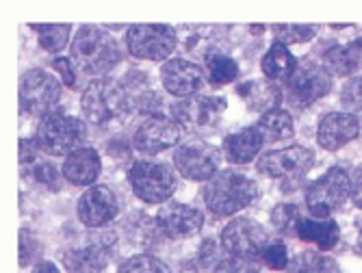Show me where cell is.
<instances>
[{
    "instance_id": "8",
    "label": "cell",
    "mask_w": 362,
    "mask_h": 273,
    "mask_svg": "<svg viewBox=\"0 0 362 273\" xmlns=\"http://www.w3.org/2000/svg\"><path fill=\"white\" fill-rule=\"evenodd\" d=\"M124 42L137 59L163 61L176 48V30L170 24H133L126 30Z\"/></svg>"
},
{
    "instance_id": "16",
    "label": "cell",
    "mask_w": 362,
    "mask_h": 273,
    "mask_svg": "<svg viewBox=\"0 0 362 273\" xmlns=\"http://www.w3.org/2000/svg\"><path fill=\"white\" fill-rule=\"evenodd\" d=\"M204 226V215L200 209L180 202L163 204L156 213V228L168 238H189Z\"/></svg>"
},
{
    "instance_id": "20",
    "label": "cell",
    "mask_w": 362,
    "mask_h": 273,
    "mask_svg": "<svg viewBox=\"0 0 362 273\" xmlns=\"http://www.w3.org/2000/svg\"><path fill=\"white\" fill-rule=\"evenodd\" d=\"M63 176L72 185L87 187L100 176V156L93 148H78L63 163Z\"/></svg>"
},
{
    "instance_id": "37",
    "label": "cell",
    "mask_w": 362,
    "mask_h": 273,
    "mask_svg": "<svg viewBox=\"0 0 362 273\" xmlns=\"http://www.w3.org/2000/svg\"><path fill=\"white\" fill-rule=\"evenodd\" d=\"M215 273H260L258 265L247 258H226L217 265Z\"/></svg>"
},
{
    "instance_id": "35",
    "label": "cell",
    "mask_w": 362,
    "mask_h": 273,
    "mask_svg": "<svg viewBox=\"0 0 362 273\" xmlns=\"http://www.w3.org/2000/svg\"><path fill=\"white\" fill-rule=\"evenodd\" d=\"M42 252V243L33 236L30 230H20V265H30L37 258V254Z\"/></svg>"
},
{
    "instance_id": "6",
    "label": "cell",
    "mask_w": 362,
    "mask_h": 273,
    "mask_svg": "<svg viewBox=\"0 0 362 273\" xmlns=\"http://www.w3.org/2000/svg\"><path fill=\"white\" fill-rule=\"evenodd\" d=\"M351 195V178L345 169L332 167L306 191V207L313 217L325 219L339 211Z\"/></svg>"
},
{
    "instance_id": "11",
    "label": "cell",
    "mask_w": 362,
    "mask_h": 273,
    "mask_svg": "<svg viewBox=\"0 0 362 273\" xmlns=\"http://www.w3.org/2000/svg\"><path fill=\"white\" fill-rule=\"evenodd\" d=\"M61 95L59 81L46 70H28L20 79V111L40 113L42 117L54 111Z\"/></svg>"
},
{
    "instance_id": "9",
    "label": "cell",
    "mask_w": 362,
    "mask_h": 273,
    "mask_svg": "<svg viewBox=\"0 0 362 273\" xmlns=\"http://www.w3.org/2000/svg\"><path fill=\"white\" fill-rule=\"evenodd\" d=\"M332 87V76L321 63H315L310 59L302 61L298 65L295 74L286 83V95L288 102L298 109H306L319 98H323Z\"/></svg>"
},
{
    "instance_id": "19",
    "label": "cell",
    "mask_w": 362,
    "mask_h": 273,
    "mask_svg": "<svg viewBox=\"0 0 362 273\" xmlns=\"http://www.w3.org/2000/svg\"><path fill=\"white\" fill-rule=\"evenodd\" d=\"M360 132L358 120L351 113H327L317 128V141L323 150H339L356 139Z\"/></svg>"
},
{
    "instance_id": "1",
    "label": "cell",
    "mask_w": 362,
    "mask_h": 273,
    "mask_svg": "<svg viewBox=\"0 0 362 273\" xmlns=\"http://www.w3.org/2000/svg\"><path fill=\"white\" fill-rule=\"evenodd\" d=\"M72 52V61L74 65L83 74H93L100 76L119 63V46L117 42L109 35L107 30L98 28V26H83L76 37L74 44L70 46Z\"/></svg>"
},
{
    "instance_id": "17",
    "label": "cell",
    "mask_w": 362,
    "mask_h": 273,
    "mask_svg": "<svg viewBox=\"0 0 362 273\" xmlns=\"http://www.w3.org/2000/svg\"><path fill=\"white\" fill-rule=\"evenodd\" d=\"M119 204L109 187H91L78 199V219L87 228H103L117 217Z\"/></svg>"
},
{
    "instance_id": "22",
    "label": "cell",
    "mask_w": 362,
    "mask_h": 273,
    "mask_svg": "<svg viewBox=\"0 0 362 273\" xmlns=\"http://www.w3.org/2000/svg\"><path fill=\"white\" fill-rule=\"evenodd\" d=\"M295 234H298L302 241L315 243L321 252H327L339 243L341 230L337 221L332 219H304L302 217L298 228H295Z\"/></svg>"
},
{
    "instance_id": "34",
    "label": "cell",
    "mask_w": 362,
    "mask_h": 273,
    "mask_svg": "<svg viewBox=\"0 0 362 273\" xmlns=\"http://www.w3.org/2000/svg\"><path fill=\"white\" fill-rule=\"evenodd\" d=\"M260 256L269 269H276V271H286V267L291 262L288 254H286V245L282 241H269Z\"/></svg>"
},
{
    "instance_id": "18",
    "label": "cell",
    "mask_w": 362,
    "mask_h": 273,
    "mask_svg": "<svg viewBox=\"0 0 362 273\" xmlns=\"http://www.w3.org/2000/svg\"><path fill=\"white\" fill-rule=\"evenodd\" d=\"M160 81L172 95H195L204 85V72L200 65L187 59H172L160 67Z\"/></svg>"
},
{
    "instance_id": "41",
    "label": "cell",
    "mask_w": 362,
    "mask_h": 273,
    "mask_svg": "<svg viewBox=\"0 0 362 273\" xmlns=\"http://www.w3.org/2000/svg\"><path fill=\"white\" fill-rule=\"evenodd\" d=\"M30 273H59V269H57L52 262H48V260H46V262H40V265H37L35 269H33Z\"/></svg>"
},
{
    "instance_id": "28",
    "label": "cell",
    "mask_w": 362,
    "mask_h": 273,
    "mask_svg": "<svg viewBox=\"0 0 362 273\" xmlns=\"http://www.w3.org/2000/svg\"><path fill=\"white\" fill-rule=\"evenodd\" d=\"M286 273H341V271L332 258L315 252H302L288 262Z\"/></svg>"
},
{
    "instance_id": "13",
    "label": "cell",
    "mask_w": 362,
    "mask_h": 273,
    "mask_svg": "<svg viewBox=\"0 0 362 273\" xmlns=\"http://www.w3.org/2000/svg\"><path fill=\"white\" fill-rule=\"evenodd\" d=\"M219 150L206 141H189L174 152V165L187 180H211L219 169Z\"/></svg>"
},
{
    "instance_id": "25",
    "label": "cell",
    "mask_w": 362,
    "mask_h": 273,
    "mask_svg": "<svg viewBox=\"0 0 362 273\" xmlns=\"http://www.w3.org/2000/svg\"><path fill=\"white\" fill-rule=\"evenodd\" d=\"M256 128L260 130L262 139L276 144V141L288 139V136L293 134V117L278 107V109H272L267 113H262L258 124H256Z\"/></svg>"
},
{
    "instance_id": "23",
    "label": "cell",
    "mask_w": 362,
    "mask_h": 273,
    "mask_svg": "<svg viewBox=\"0 0 362 273\" xmlns=\"http://www.w3.org/2000/svg\"><path fill=\"white\" fill-rule=\"evenodd\" d=\"M298 59L291 54V50L280 44V42H274L272 48L267 50V54L262 57L260 61V67H262V74H265L269 81H286L295 74L298 70Z\"/></svg>"
},
{
    "instance_id": "39",
    "label": "cell",
    "mask_w": 362,
    "mask_h": 273,
    "mask_svg": "<svg viewBox=\"0 0 362 273\" xmlns=\"http://www.w3.org/2000/svg\"><path fill=\"white\" fill-rule=\"evenodd\" d=\"M351 199L358 209H362V163L354 169V174H351Z\"/></svg>"
},
{
    "instance_id": "24",
    "label": "cell",
    "mask_w": 362,
    "mask_h": 273,
    "mask_svg": "<svg viewBox=\"0 0 362 273\" xmlns=\"http://www.w3.org/2000/svg\"><path fill=\"white\" fill-rule=\"evenodd\" d=\"M327 70L337 76H349L362 67V40H356L347 46H332L325 52Z\"/></svg>"
},
{
    "instance_id": "32",
    "label": "cell",
    "mask_w": 362,
    "mask_h": 273,
    "mask_svg": "<svg viewBox=\"0 0 362 273\" xmlns=\"http://www.w3.org/2000/svg\"><path fill=\"white\" fill-rule=\"evenodd\" d=\"M300 219H302L300 209L293 207V204H280V207H276L272 213V221H274L276 230H280L284 234H288V232L295 234V228H298Z\"/></svg>"
},
{
    "instance_id": "21",
    "label": "cell",
    "mask_w": 362,
    "mask_h": 273,
    "mask_svg": "<svg viewBox=\"0 0 362 273\" xmlns=\"http://www.w3.org/2000/svg\"><path fill=\"white\" fill-rule=\"evenodd\" d=\"M262 144H265V139H262L260 130L256 126H250V128H243L235 134H228L223 139V152H226V158L230 163L245 165V163L256 158Z\"/></svg>"
},
{
    "instance_id": "29",
    "label": "cell",
    "mask_w": 362,
    "mask_h": 273,
    "mask_svg": "<svg viewBox=\"0 0 362 273\" xmlns=\"http://www.w3.org/2000/svg\"><path fill=\"white\" fill-rule=\"evenodd\" d=\"M35 28L42 48L48 52H61L70 42V33H72L70 24H40Z\"/></svg>"
},
{
    "instance_id": "33",
    "label": "cell",
    "mask_w": 362,
    "mask_h": 273,
    "mask_svg": "<svg viewBox=\"0 0 362 273\" xmlns=\"http://www.w3.org/2000/svg\"><path fill=\"white\" fill-rule=\"evenodd\" d=\"M26 169H30V174H33V178H35L40 185H48L52 191H59V187H61V176H59V172H57V167L52 165V163H48V161H42V158H37L33 165H28Z\"/></svg>"
},
{
    "instance_id": "15",
    "label": "cell",
    "mask_w": 362,
    "mask_h": 273,
    "mask_svg": "<svg viewBox=\"0 0 362 273\" xmlns=\"http://www.w3.org/2000/svg\"><path fill=\"white\" fill-rule=\"evenodd\" d=\"M182 134V126L174 117L165 115H150L146 117L133 136V144L141 154H158L168 148H174Z\"/></svg>"
},
{
    "instance_id": "2",
    "label": "cell",
    "mask_w": 362,
    "mask_h": 273,
    "mask_svg": "<svg viewBox=\"0 0 362 273\" xmlns=\"http://www.w3.org/2000/svg\"><path fill=\"white\" fill-rule=\"evenodd\" d=\"M258 187L239 172H217L204 187V202L213 215L230 217L256 199Z\"/></svg>"
},
{
    "instance_id": "26",
    "label": "cell",
    "mask_w": 362,
    "mask_h": 273,
    "mask_svg": "<svg viewBox=\"0 0 362 273\" xmlns=\"http://www.w3.org/2000/svg\"><path fill=\"white\" fill-rule=\"evenodd\" d=\"M206 61V72H209V79L211 83L215 85H223V83H230L239 76V65L235 63L233 57H228L226 52L217 50V48H211L204 57Z\"/></svg>"
},
{
    "instance_id": "31",
    "label": "cell",
    "mask_w": 362,
    "mask_h": 273,
    "mask_svg": "<svg viewBox=\"0 0 362 273\" xmlns=\"http://www.w3.org/2000/svg\"><path fill=\"white\" fill-rule=\"evenodd\" d=\"M117 273H172V269L154 256H133L119 265Z\"/></svg>"
},
{
    "instance_id": "30",
    "label": "cell",
    "mask_w": 362,
    "mask_h": 273,
    "mask_svg": "<svg viewBox=\"0 0 362 273\" xmlns=\"http://www.w3.org/2000/svg\"><path fill=\"white\" fill-rule=\"evenodd\" d=\"M274 30H276L278 42L286 46V44H300V42L313 40L317 35L319 26H315V24H304V26H300V24H278V26H274Z\"/></svg>"
},
{
    "instance_id": "40",
    "label": "cell",
    "mask_w": 362,
    "mask_h": 273,
    "mask_svg": "<svg viewBox=\"0 0 362 273\" xmlns=\"http://www.w3.org/2000/svg\"><path fill=\"white\" fill-rule=\"evenodd\" d=\"M217 258V245L213 241H204L202 243V250H200V262L204 267H211Z\"/></svg>"
},
{
    "instance_id": "12",
    "label": "cell",
    "mask_w": 362,
    "mask_h": 273,
    "mask_svg": "<svg viewBox=\"0 0 362 273\" xmlns=\"http://www.w3.org/2000/svg\"><path fill=\"white\" fill-rule=\"evenodd\" d=\"M267 243H269V236L265 228L245 217L233 219L221 232V245L233 258L252 260L254 256L262 254Z\"/></svg>"
},
{
    "instance_id": "14",
    "label": "cell",
    "mask_w": 362,
    "mask_h": 273,
    "mask_svg": "<svg viewBox=\"0 0 362 273\" xmlns=\"http://www.w3.org/2000/svg\"><path fill=\"white\" fill-rule=\"evenodd\" d=\"M226 107L228 102L219 95H191L176 102L172 107V115L182 130H202L217 124Z\"/></svg>"
},
{
    "instance_id": "38",
    "label": "cell",
    "mask_w": 362,
    "mask_h": 273,
    "mask_svg": "<svg viewBox=\"0 0 362 273\" xmlns=\"http://www.w3.org/2000/svg\"><path fill=\"white\" fill-rule=\"evenodd\" d=\"M52 67H54V70L61 74L63 83L68 85L70 89H74V87L78 85V83H76V74H74V63H72L70 59L59 57V59H54V61H52Z\"/></svg>"
},
{
    "instance_id": "27",
    "label": "cell",
    "mask_w": 362,
    "mask_h": 273,
    "mask_svg": "<svg viewBox=\"0 0 362 273\" xmlns=\"http://www.w3.org/2000/svg\"><path fill=\"white\" fill-rule=\"evenodd\" d=\"M239 93L245 98V102H250V107L254 111H272L278 109L280 102V91L276 87H272L269 83H247L243 87H239Z\"/></svg>"
},
{
    "instance_id": "5",
    "label": "cell",
    "mask_w": 362,
    "mask_h": 273,
    "mask_svg": "<svg viewBox=\"0 0 362 273\" xmlns=\"http://www.w3.org/2000/svg\"><path fill=\"white\" fill-rule=\"evenodd\" d=\"M313 165H315L313 150L304 146H288L284 150H274L262 156L258 161V172L262 176L280 180L284 189L288 191L304 180V176L310 172Z\"/></svg>"
},
{
    "instance_id": "10",
    "label": "cell",
    "mask_w": 362,
    "mask_h": 273,
    "mask_svg": "<svg viewBox=\"0 0 362 273\" xmlns=\"http://www.w3.org/2000/svg\"><path fill=\"white\" fill-rule=\"evenodd\" d=\"M115 252V234H91L81 248H70L63 254V267L70 273H103Z\"/></svg>"
},
{
    "instance_id": "3",
    "label": "cell",
    "mask_w": 362,
    "mask_h": 273,
    "mask_svg": "<svg viewBox=\"0 0 362 273\" xmlns=\"http://www.w3.org/2000/svg\"><path fill=\"white\" fill-rule=\"evenodd\" d=\"M85 139H87V126L81 120L68 117L61 111H52L40 120L33 144L44 154L70 156L81 148Z\"/></svg>"
},
{
    "instance_id": "7",
    "label": "cell",
    "mask_w": 362,
    "mask_h": 273,
    "mask_svg": "<svg viewBox=\"0 0 362 273\" xmlns=\"http://www.w3.org/2000/svg\"><path fill=\"white\" fill-rule=\"evenodd\" d=\"M130 187L135 195L146 204H160L176 191V174L174 169L154 163V161H139L130 167L128 172Z\"/></svg>"
},
{
    "instance_id": "4",
    "label": "cell",
    "mask_w": 362,
    "mask_h": 273,
    "mask_svg": "<svg viewBox=\"0 0 362 273\" xmlns=\"http://www.w3.org/2000/svg\"><path fill=\"white\" fill-rule=\"evenodd\" d=\"M83 111L87 120L95 126H105L113 120L128 115L130 111V95L126 87L113 79L93 81L83 91Z\"/></svg>"
},
{
    "instance_id": "36",
    "label": "cell",
    "mask_w": 362,
    "mask_h": 273,
    "mask_svg": "<svg viewBox=\"0 0 362 273\" xmlns=\"http://www.w3.org/2000/svg\"><path fill=\"white\" fill-rule=\"evenodd\" d=\"M341 105L347 111H360L362 109V79H351L343 91H341Z\"/></svg>"
}]
</instances>
